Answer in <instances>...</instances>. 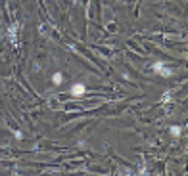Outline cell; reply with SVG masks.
<instances>
[{"instance_id":"obj_1","label":"cell","mask_w":188,"mask_h":176,"mask_svg":"<svg viewBox=\"0 0 188 176\" xmlns=\"http://www.w3.org/2000/svg\"><path fill=\"white\" fill-rule=\"evenodd\" d=\"M152 71L158 73V75H161V77H171V75H173V69H169L163 61H155L154 65H152Z\"/></svg>"},{"instance_id":"obj_2","label":"cell","mask_w":188,"mask_h":176,"mask_svg":"<svg viewBox=\"0 0 188 176\" xmlns=\"http://www.w3.org/2000/svg\"><path fill=\"white\" fill-rule=\"evenodd\" d=\"M85 92H86V86H85L83 83H75V84L71 86V90H69V94L75 96V98H83Z\"/></svg>"},{"instance_id":"obj_3","label":"cell","mask_w":188,"mask_h":176,"mask_svg":"<svg viewBox=\"0 0 188 176\" xmlns=\"http://www.w3.org/2000/svg\"><path fill=\"white\" fill-rule=\"evenodd\" d=\"M169 132H171V136H173V138H179L182 134V128H180L179 124H173V126H169Z\"/></svg>"},{"instance_id":"obj_4","label":"cell","mask_w":188,"mask_h":176,"mask_svg":"<svg viewBox=\"0 0 188 176\" xmlns=\"http://www.w3.org/2000/svg\"><path fill=\"white\" fill-rule=\"evenodd\" d=\"M61 83H64V77H61V73H54L52 75V84H61Z\"/></svg>"}]
</instances>
